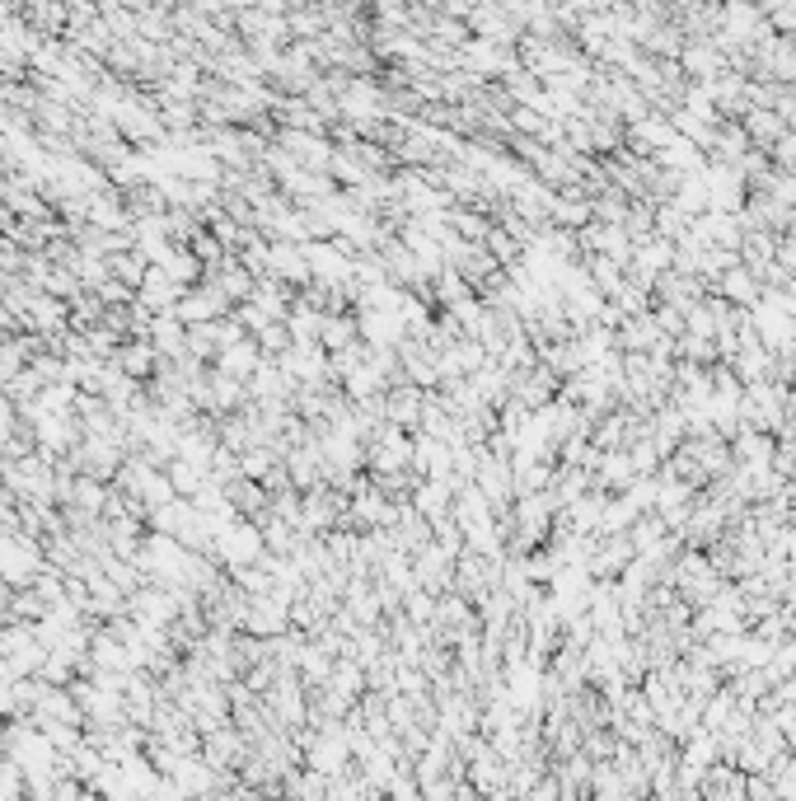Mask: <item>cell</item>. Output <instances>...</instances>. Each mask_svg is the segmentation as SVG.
Wrapping results in <instances>:
<instances>
[{"mask_svg": "<svg viewBox=\"0 0 796 801\" xmlns=\"http://www.w3.org/2000/svg\"><path fill=\"white\" fill-rule=\"evenodd\" d=\"M0 656H5L10 675H38L47 662V642L38 638V623H28V619L0 623Z\"/></svg>", "mask_w": 796, "mask_h": 801, "instance_id": "cell-1", "label": "cell"}, {"mask_svg": "<svg viewBox=\"0 0 796 801\" xmlns=\"http://www.w3.org/2000/svg\"><path fill=\"white\" fill-rule=\"evenodd\" d=\"M216 558L221 568H248V562L268 558V544H262V525L248 521V515H234L216 530Z\"/></svg>", "mask_w": 796, "mask_h": 801, "instance_id": "cell-2", "label": "cell"}, {"mask_svg": "<svg viewBox=\"0 0 796 801\" xmlns=\"http://www.w3.org/2000/svg\"><path fill=\"white\" fill-rule=\"evenodd\" d=\"M66 460L81 469V474H94V478L113 483L122 460H127V441H118V436H81V446H75Z\"/></svg>", "mask_w": 796, "mask_h": 801, "instance_id": "cell-3", "label": "cell"}, {"mask_svg": "<svg viewBox=\"0 0 796 801\" xmlns=\"http://www.w3.org/2000/svg\"><path fill=\"white\" fill-rule=\"evenodd\" d=\"M455 558H460V548H450V544H441V539H427L413 554V577H417V586H427L431 595H441V591H450L455 586Z\"/></svg>", "mask_w": 796, "mask_h": 801, "instance_id": "cell-4", "label": "cell"}, {"mask_svg": "<svg viewBox=\"0 0 796 801\" xmlns=\"http://www.w3.org/2000/svg\"><path fill=\"white\" fill-rule=\"evenodd\" d=\"M244 755H248V736L234 727V717L230 721H216L211 731H201V760H207L211 768H240L244 764Z\"/></svg>", "mask_w": 796, "mask_h": 801, "instance_id": "cell-5", "label": "cell"}, {"mask_svg": "<svg viewBox=\"0 0 796 801\" xmlns=\"http://www.w3.org/2000/svg\"><path fill=\"white\" fill-rule=\"evenodd\" d=\"M244 633H254V638H277V633H286L291 628V605L281 600V595H272V591H262V595H248V609H244Z\"/></svg>", "mask_w": 796, "mask_h": 801, "instance_id": "cell-6", "label": "cell"}, {"mask_svg": "<svg viewBox=\"0 0 796 801\" xmlns=\"http://www.w3.org/2000/svg\"><path fill=\"white\" fill-rule=\"evenodd\" d=\"M511 395L521 399L525 408H535V413H539V408H549V403L562 395V375L549 371L543 361H535L529 371H515V375H511Z\"/></svg>", "mask_w": 796, "mask_h": 801, "instance_id": "cell-7", "label": "cell"}, {"mask_svg": "<svg viewBox=\"0 0 796 801\" xmlns=\"http://www.w3.org/2000/svg\"><path fill=\"white\" fill-rule=\"evenodd\" d=\"M24 328L38 338H57L71 328V301H61L52 291H34V301L24 310Z\"/></svg>", "mask_w": 796, "mask_h": 801, "instance_id": "cell-8", "label": "cell"}, {"mask_svg": "<svg viewBox=\"0 0 796 801\" xmlns=\"http://www.w3.org/2000/svg\"><path fill=\"white\" fill-rule=\"evenodd\" d=\"M248 403H262V408H272V403H291V395H295V380L286 371H281V361L277 356H262L258 361V371L248 375Z\"/></svg>", "mask_w": 796, "mask_h": 801, "instance_id": "cell-9", "label": "cell"}, {"mask_svg": "<svg viewBox=\"0 0 796 801\" xmlns=\"http://www.w3.org/2000/svg\"><path fill=\"white\" fill-rule=\"evenodd\" d=\"M277 361H281V371H286L295 385H319V380H333V375H328V352L319 348V342H291V348L281 352Z\"/></svg>", "mask_w": 796, "mask_h": 801, "instance_id": "cell-10", "label": "cell"}, {"mask_svg": "<svg viewBox=\"0 0 796 801\" xmlns=\"http://www.w3.org/2000/svg\"><path fill=\"white\" fill-rule=\"evenodd\" d=\"M421 403H427V389L421 385H403V380H394L384 389V422H399V427H408V432H417V422H421Z\"/></svg>", "mask_w": 796, "mask_h": 801, "instance_id": "cell-11", "label": "cell"}, {"mask_svg": "<svg viewBox=\"0 0 796 801\" xmlns=\"http://www.w3.org/2000/svg\"><path fill=\"white\" fill-rule=\"evenodd\" d=\"M150 348L160 352V361H183V356H193L187 352V324L179 319L174 310H164V314H155L150 319Z\"/></svg>", "mask_w": 796, "mask_h": 801, "instance_id": "cell-12", "label": "cell"}, {"mask_svg": "<svg viewBox=\"0 0 796 801\" xmlns=\"http://www.w3.org/2000/svg\"><path fill=\"white\" fill-rule=\"evenodd\" d=\"M187 287H179L174 277L164 272V267H146V277H140V287H136V301L146 305L150 314H164V310H179V295H183Z\"/></svg>", "mask_w": 796, "mask_h": 801, "instance_id": "cell-13", "label": "cell"}, {"mask_svg": "<svg viewBox=\"0 0 796 801\" xmlns=\"http://www.w3.org/2000/svg\"><path fill=\"white\" fill-rule=\"evenodd\" d=\"M268 277H281V281H291L295 291L309 281V263H305V244H295V240H272V248H268Z\"/></svg>", "mask_w": 796, "mask_h": 801, "instance_id": "cell-14", "label": "cell"}, {"mask_svg": "<svg viewBox=\"0 0 796 801\" xmlns=\"http://www.w3.org/2000/svg\"><path fill=\"white\" fill-rule=\"evenodd\" d=\"M698 797H717V801H740L745 797V768L736 760H717L708 764V774L698 782Z\"/></svg>", "mask_w": 796, "mask_h": 801, "instance_id": "cell-15", "label": "cell"}, {"mask_svg": "<svg viewBox=\"0 0 796 801\" xmlns=\"http://www.w3.org/2000/svg\"><path fill=\"white\" fill-rule=\"evenodd\" d=\"M708 291H717V295H722V301H731V305H745V310H749V305H755V301H759V295H763V287H759V277H755V272H749V267H745V263H736V267H726V272H722V277H712V281H708Z\"/></svg>", "mask_w": 796, "mask_h": 801, "instance_id": "cell-16", "label": "cell"}, {"mask_svg": "<svg viewBox=\"0 0 796 801\" xmlns=\"http://www.w3.org/2000/svg\"><path fill=\"white\" fill-rule=\"evenodd\" d=\"M150 263H155V267H164V272L174 277L179 287H197L201 272H207V267H201V258L193 254V244H174V240H169V244H164Z\"/></svg>", "mask_w": 796, "mask_h": 801, "instance_id": "cell-17", "label": "cell"}, {"mask_svg": "<svg viewBox=\"0 0 796 801\" xmlns=\"http://www.w3.org/2000/svg\"><path fill=\"white\" fill-rule=\"evenodd\" d=\"M352 342H362V319H356V310H323L319 348L342 352V348H352Z\"/></svg>", "mask_w": 796, "mask_h": 801, "instance_id": "cell-18", "label": "cell"}, {"mask_svg": "<svg viewBox=\"0 0 796 801\" xmlns=\"http://www.w3.org/2000/svg\"><path fill=\"white\" fill-rule=\"evenodd\" d=\"M258 361H262V352H258V338L248 333V338H240V342H230V348H221V352H216V361H211V366L248 385V375L258 371Z\"/></svg>", "mask_w": 796, "mask_h": 801, "instance_id": "cell-19", "label": "cell"}, {"mask_svg": "<svg viewBox=\"0 0 796 801\" xmlns=\"http://www.w3.org/2000/svg\"><path fill=\"white\" fill-rule=\"evenodd\" d=\"M108 361H118L122 371L136 375V380L146 385L150 375H155V366H160V352L150 348V338H122V342H118V352L108 356Z\"/></svg>", "mask_w": 796, "mask_h": 801, "instance_id": "cell-20", "label": "cell"}, {"mask_svg": "<svg viewBox=\"0 0 796 801\" xmlns=\"http://www.w3.org/2000/svg\"><path fill=\"white\" fill-rule=\"evenodd\" d=\"M656 165L675 169V174H698V169L708 165V150H702V146H694L689 136H675V141H670V146H661V150H656Z\"/></svg>", "mask_w": 796, "mask_h": 801, "instance_id": "cell-21", "label": "cell"}, {"mask_svg": "<svg viewBox=\"0 0 796 801\" xmlns=\"http://www.w3.org/2000/svg\"><path fill=\"white\" fill-rule=\"evenodd\" d=\"M225 497H230V507L240 511V515H248V521H258L262 511H268V488H262L258 478H230L225 483Z\"/></svg>", "mask_w": 796, "mask_h": 801, "instance_id": "cell-22", "label": "cell"}, {"mask_svg": "<svg viewBox=\"0 0 796 801\" xmlns=\"http://www.w3.org/2000/svg\"><path fill=\"white\" fill-rule=\"evenodd\" d=\"M201 277H216V281H221V291L230 295L234 305H240V301H248V295H254V287H258V277H254V272H248V267L240 263V254H230L221 267H216V272H201Z\"/></svg>", "mask_w": 796, "mask_h": 801, "instance_id": "cell-23", "label": "cell"}, {"mask_svg": "<svg viewBox=\"0 0 796 801\" xmlns=\"http://www.w3.org/2000/svg\"><path fill=\"white\" fill-rule=\"evenodd\" d=\"M679 66L689 71V75H698V81H717V75H722V66H726V57L717 52V43H684Z\"/></svg>", "mask_w": 796, "mask_h": 801, "instance_id": "cell-24", "label": "cell"}, {"mask_svg": "<svg viewBox=\"0 0 796 801\" xmlns=\"http://www.w3.org/2000/svg\"><path fill=\"white\" fill-rule=\"evenodd\" d=\"M286 328H291V342H319V333H323V310L309 305L305 295H295L291 310H286Z\"/></svg>", "mask_w": 796, "mask_h": 801, "instance_id": "cell-25", "label": "cell"}, {"mask_svg": "<svg viewBox=\"0 0 796 801\" xmlns=\"http://www.w3.org/2000/svg\"><path fill=\"white\" fill-rule=\"evenodd\" d=\"M164 474H169V483H174V493L179 497H197L201 488H207V469L201 464H193V460H183V454H174V460L164 464Z\"/></svg>", "mask_w": 796, "mask_h": 801, "instance_id": "cell-26", "label": "cell"}, {"mask_svg": "<svg viewBox=\"0 0 796 801\" xmlns=\"http://www.w3.org/2000/svg\"><path fill=\"white\" fill-rule=\"evenodd\" d=\"M146 267H150V258L140 254V248H122V254L108 258V277L127 281V287L136 291V287H140V277H146Z\"/></svg>", "mask_w": 796, "mask_h": 801, "instance_id": "cell-27", "label": "cell"}, {"mask_svg": "<svg viewBox=\"0 0 796 801\" xmlns=\"http://www.w3.org/2000/svg\"><path fill=\"white\" fill-rule=\"evenodd\" d=\"M689 226H694V216H684L670 197L656 202V234H661V240H684V230Z\"/></svg>", "mask_w": 796, "mask_h": 801, "instance_id": "cell-28", "label": "cell"}, {"mask_svg": "<svg viewBox=\"0 0 796 801\" xmlns=\"http://www.w3.org/2000/svg\"><path fill=\"white\" fill-rule=\"evenodd\" d=\"M187 352H193L197 361H216V352H221V338H216V319L187 324Z\"/></svg>", "mask_w": 796, "mask_h": 801, "instance_id": "cell-29", "label": "cell"}, {"mask_svg": "<svg viewBox=\"0 0 796 801\" xmlns=\"http://www.w3.org/2000/svg\"><path fill=\"white\" fill-rule=\"evenodd\" d=\"M42 385H47V380H42V375H38L34 366H24V371H20V375H14V380H10V385H0V389H5V395H10L14 403H20V408H24V403H34V399L42 395Z\"/></svg>", "mask_w": 796, "mask_h": 801, "instance_id": "cell-30", "label": "cell"}, {"mask_svg": "<svg viewBox=\"0 0 796 801\" xmlns=\"http://www.w3.org/2000/svg\"><path fill=\"white\" fill-rule=\"evenodd\" d=\"M254 338H258V352H262V356H281V352L291 348V328H286V319H272V324H262Z\"/></svg>", "mask_w": 796, "mask_h": 801, "instance_id": "cell-31", "label": "cell"}, {"mask_svg": "<svg viewBox=\"0 0 796 801\" xmlns=\"http://www.w3.org/2000/svg\"><path fill=\"white\" fill-rule=\"evenodd\" d=\"M763 155H769V160H773L777 169H796V128H787L783 136L773 141L769 150H763Z\"/></svg>", "mask_w": 796, "mask_h": 801, "instance_id": "cell-32", "label": "cell"}, {"mask_svg": "<svg viewBox=\"0 0 796 801\" xmlns=\"http://www.w3.org/2000/svg\"><path fill=\"white\" fill-rule=\"evenodd\" d=\"M20 427H24V413H20V403H14V399L5 395V389H0V446H5L10 436L20 432Z\"/></svg>", "mask_w": 796, "mask_h": 801, "instance_id": "cell-33", "label": "cell"}, {"mask_svg": "<svg viewBox=\"0 0 796 801\" xmlns=\"http://www.w3.org/2000/svg\"><path fill=\"white\" fill-rule=\"evenodd\" d=\"M792 755H796V741H792Z\"/></svg>", "mask_w": 796, "mask_h": 801, "instance_id": "cell-34", "label": "cell"}]
</instances>
